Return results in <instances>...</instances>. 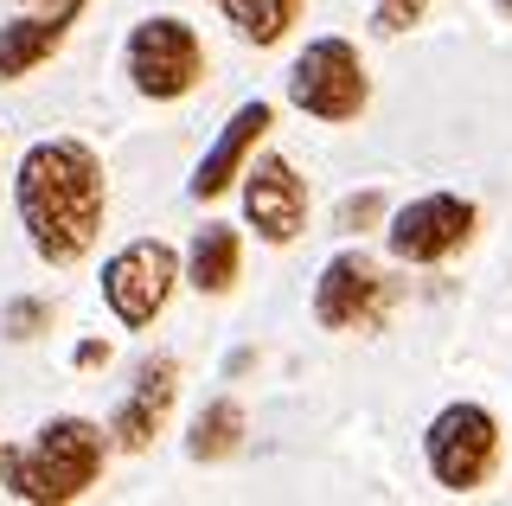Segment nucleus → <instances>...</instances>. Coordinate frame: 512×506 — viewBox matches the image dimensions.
<instances>
[{
    "label": "nucleus",
    "instance_id": "1",
    "mask_svg": "<svg viewBox=\"0 0 512 506\" xmlns=\"http://www.w3.org/2000/svg\"><path fill=\"white\" fill-rule=\"evenodd\" d=\"M13 212L26 225V244L39 263L52 270H71L96 250L109 218V180L96 148L71 135H45L20 154V173H13Z\"/></svg>",
    "mask_w": 512,
    "mask_h": 506
},
{
    "label": "nucleus",
    "instance_id": "2",
    "mask_svg": "<svg viewBox=\"0 0 512 506\" xmlns=\"http://www.w3.org/2000/svg\"><path fill=\"white\" fill-rule=\"evenodd\" d=\"M109 468V430L90 417H52L26 442L0 449V487L26 506H71Z\"/></svg>",
    "mask_w": 512,
    "mask_h": 506
},
{
    "label": "nucleus",
    "instance_id": "3",
    "mask_svg": "<svg viewBox=\"0 0 512 506\" xmlns=\"http://www.w3.org/2000/svg\"><path fill=\"white\" fill-rule=\"evenodd\" d=\"M288 103L314 122H359L372 103V77L359 65V45L340 33H320L288 65Z\"/></svg>",
    "mask_w": 512,
    "mask_h": 506
},
{
    "label": "nucleus",
    "instance_id": "4",
    "mask_svg": "<svg viewBox=\"0 0 512 506\" xmlns=\"http://www.w3.org/2000/svg\"><path fill=\"white\" fill-rule=\"evenodd\" d=\"M122 65H128L135 97H148V103H180V97H192V90H199V77H205V39L192 33L180 13H148V20L128 33Z\"/></svg>",
    "mask_w": 512,
    "mask_h": 506
},
{
    "label": "nucleus",
    "instance_id": "5",
    "mask_svg": "<svg viewBox=\"0 0 512 506\" xmlns=\"http://www.w3.org/2000/svg\"><path fill=\"white\" fill-rule=\"evenodd\" d=\"M423 462L448 494H480L500 468V417L474 398L436 410V423L423 430Z\"/></svg>",
    "mask_w": 512,
    "mask_h": 506
},
{
    "label": "nucleus",
    "instance_id": "6",
    "mask_svg": "<svg viewBox=\"0 0 512 506\" xmlns=\"http://www.w3.org/2000/svg\"><path fill=\"white\" fill-rule=\"evenodd\" d=\"M180 289V250L167 237H135L103 263V302L122 327H154Z\"/></svg>",
    "mask_w": 512,
    "mask_h": 506
},
{
    "label": "nucleus",
    "instance_id": "7",
    "mask_svg": "<svg viewBox=\"0 0 512 506\" xmlns=\"http://www.w3.org/2000/svg\"><path fill=\"white\" fill-rule=\"evenodd\" d=\"M391 302H397V282L365 250H340L314 276V321L327 334H372L384 314H391Z\"/></svg>",
    "mask_w": 512,
    "mask_h": 506
},
{
    "label": "nucleus",
    "instance_id": "8",
    "mask_svg": "<svg viewBox=\"0 0 512 506\" xmlns=\"http://www.w3.org/2000/svg\"><path fill=\"white\" fill-rule=\"evenodd\" d=\"M480 225V205L461 199V193H423L410 205H397L391 212V231H384V244H391L397 263H410V270H429V263H448L461 244L474 237Z\"/></svg>",
    "mask_w": 512,
    "mask_h": 506
},
{
    "label": "nucleus",
    "instance_id": "9",
    "mask_svg": "<svg viewBox=\"0 0 512 506\" xmlns=\"http://www.w3.org/2000/svg\"><path fill=\"white\" fill-rule=\"evenodd\" d=\"M237 193H244V225L263 237V244L282 250L308 231V180H301L295 161H282V154H256L244 167V180H237Z\"/></svg>",
    "mask_w": 512,
    "mask_h": 506
},
{
    "label": "nucleus",
    "instance_id": "10",
    "mask_svg": "<svg viewBox=\"0 0 512 506\" xmlns=\"http://www.w3.org/2000/svg\"><path fill=\"white\" fill-rule=\"evenodd\" d=\"M173 404H180V359H173V353L141 359L128 398L116 404V417H109V449H122V455L154 449V436L167 430Z\"/></svg>",
    "mask_w": 512,
    "mask_h": 506
},
{
    "label": "nucleus",
    "instance_id": "11",
    "mask_svg": "<svg viewBox=\"0 0 512 506\" xmlns=\"http://www.w3.org/2000/svg\"><path fill=\"white\" fill-rule=\"evenodd\" d=\"M269 129H276V103H263V97L237 103V109H231V122L218 129V141L199 154V167H192L186 193H192V199H218V193H231V186L244 180V167H250L256 141H263Z\"/></svg>",
    "mask_w": 512,
    "mask_h": 506
},
{
    "label": "nucleus",
    "instance_id": "12",
    "mask_svg": "<svg viewBox=\"0 0 512 506\" xmlns=\"http://www.w3.org/2000/svg\"><path fill=\"white\" fill-rule=\"evenodd\" d=\"M84 7L90 0H58V7H32V13L0 26V84H20L39 65H52L58 45L71 39V26L84 20Z\"/></svg>",
    "mask_w": 512,
    "mask_h": 506
},
{
    "label": "nucleus",
    "instance_id": "13",
    "mask_svg": "<svg viewBox=\"0 0 512 506\" xmlns=\"http://www.w3.org/2000/svg\"><path fill=\"white\" fill-rule=\"evenodd\" d=\"M237 270H244V237H237L231 225H205L199 237H192L186 250V282L199 295H231Z\"/></svg>",
    "mask_w": 512,
    "mask_h": 506
},
{
    "label": "nucleus",
    "instance_id": "14",
    "mask_svg": "<svg viewBox=\"0 0 512 506\" xmlns=\"http://www.w3.org/2000/svg\"><path fill=\"white\" fill-rule=\"evenodd\" d=\"M244 404L237 398H212L199 410V417H192V430H186V455L192 462H231L237 449H244Z\"/></svg>",
    "mask_w": 512,
    "mask_h": 506
},
{
    "label": "nucleus",
    "instance_id": "15",
    "mask_svg": "<svg viewBox=\"0 0 512 506\" xmlns=\"http://www.w3.org/2000/svg\"><path fill=\"white\" fill-rule=\"evenodd\" d=\"M212 7L237 26L244 45H282L288 33H295V20H301L308 0H212Z\"/></svg>",
    "mask_w": 512,
    "mask_h": 506
},
{
    "label": "nucleus",
    "instance_id": "16",
    "mask_svg": "<svg viewBox=\"0 0 512 506\" xmlns=\"http://www.w3.org/2000/svg\"><path fill=\"white\" fill-rule=\"evenodd\" d=\"M52 321H58V308L45 302V295H20V302H7V314H0V334L7 340H39Z\"/></svg>",
    "mask_w": 512,
    "mask_h": 506
},
{
    "label": "nucleus",
    "instance_id": "17",
    "mask_svg": "<svg viewBox=\"0 0 512 506\" xmlns=\"http://www.w3.org/2000/svg\"><path fill=\"white\" fill-rule=\"evenodd\" d=\"M378 218H384V193H378V186H365V193H346V199H340L333 231H340V237H359V231H372Z\"/></svg>",
    "mask_w": 512,
    "mask_h": 506
},
{
    "label": "nucleus",
    "instance_id": "18",
    "mask_svg": "<svg viewBox=\"0 0 512 506\" xmlns=\"http://www.w3.org/2000/svg\"><path fill=\"white\" fill-rule=\"evenodd\" d=\"M423 13H429V0H372V33L397 39L410 26H423Z\"/></svg>",
    "mask_w": 512,
    "mask_h": 506
},
{
    "label": "nucleus",
    "instance_id": "19",
    "mask_svg": "<svg viewBox=\"0 0 512 506\" xmlns=\"http://www.w3.org/2000/svg\"><path fill=\"white\" fill-rule=\"evenodd\" d=\"M77 372H96V366H109V340H77Z\"/></svg>",
    "mask_w": 512,
    "mask_h": 506
},
{
    "label": "nucleus",
    "instance_id": "20",
    "mask_svg": "<svg viewBox=\"0 0 512 506\" xmlns=\"http://www.w3.org/2000/svg\"><path fill=\"white\" fill-rule=\"evenodd\" d=\"M20 7H58V0H20Z\"/></svg>",
    "mask_w": 512,
    "mask_h": 506
},
{
    "label": "nucleus",
    "instance_id": "21",
    "mask_svg": "<svg viewBox=\"0 0 512 506\" xmlns=\"http://www.w3.org/2000/svg\"><path fill=\"white\" fill-rule=\"evenodd\" d=\"M500 13H512V0H500Z\"/></svg>",
    "mask_w": 512,
    "mask_h": 506
}]
</instances>
